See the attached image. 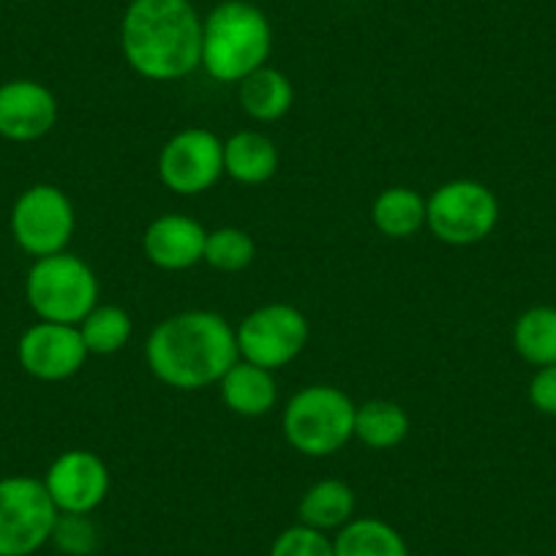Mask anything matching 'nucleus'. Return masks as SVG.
Segmentation results:
<instances>
[{
	"mask_svg": "<svg viewBox=\"0 0 556 556\" xmlns=\"http://www.w3.org/2000/svg\"><path fill=\"white\" fill-rule=\"evenodd\" d=\"M121 52L134 74L175 83L200 68L202 17L191 0H128Z\"/></svg>",
	"mask_w": 556,
	"mask_h": 556,
	"instance_id": "obj_1",
	"label": "nucleus"
},
{
	"mask_svg": "<svg viewBox=\"0 0 556 556\" xmlns=\"http://www.w3.org/2000/svg\"><path fill=\"white\" fill-rule=\"evenodd\" d=\"M153 377L175 390H205L240 361L235 328L216 312L194 308L162 319L146 341Z\"/></svg>",
	"mask_w": 556,
	"mask_h": 556,
	"instance_id": "obj_2",
	"label": "nucleus"
},
{
	"mask_svg": "<svg viewBox=\"0 0 556 556\" xmlns=\"http://www.w3.org/2000/svg\"><path fill=\"white\" fill-rule=\"evenodd\" d=\"M270 52V20L249 0H222L202 20L200 68L216 83H243L256 68L267 66Z\"/></svg>",
	"mask_w": 556,
	"mask_h": 556,
	"instance_id": "obj_3",
	"label": "nucleus"
},
{
	"mask_svg": "<svg viewBox=\"0 0 556 556\" xmlns=\"http://www.w3.org/2000/svg\"><path fill=\"white\" fill-rule=\"evenodd\" d=\"M355 401L336 384H306L285 406V440L301 456H336L355 440Z\"/></svg>",
	"mask_w": 556,
	"mask_h": 556,
	"instance_id": "obj_4",
	"label": "nucleus"
},
{
	"mask_svg": "<svg viewBox=\"0 0 556 556\" xmlns=\"http://www.w3.org/2000/svg\"><path fill=\"white\" fill-rule=\"evenodd\" d=\"M25 301L41 323L79 325L99 306V278L77 254L41 256L25 276Z\"/></svg>",
	"mask_w": 556,
	"mask_h": 556,
	"instance_id": "obj_5",
	"label": "nucleus"
},
{
	"mask_svg": "<svg viewBox=\"0 0 556 556\" xmlns=\"http://www.w3.org/2000/svg\"><path fill=\"white\" fill-rule=\"evenodd\" d=\"M500 222V200L480 180L458 178L442 184L426 200V227L445 245H475Z\"/></svg>",
	"mask_w": 556,
	"mask_h": 556,
	"instance_id": "obj_6",
	"label": "nucleus"
},
{
	"mask_svg": "<svg viewBox=\"0 0 556 556\" xmlns=\"http://www.w3.org/2000/svg\"><path fill=\"white\" fill-rule=\"evenodd\" d=\"M58 516L39 478H0V556H34L50 543Z\"/></svg>",
	"mask_w": 556,
	"mask_h": 556,
	"instance_id": "obj_7",
	"label": "nucleus"
},
{
	"mask_svg": "<svg viewBox=\"0 0 556 556\" xmlns=\"http://www.w3.org/2000/svg\"><path fill=\"white\" fill-rule=\"evenodd\" d=\"M9 227L14 243L34 260H41L68 249L77 229V213L66 191L52 184H36L14 200Z\"/></svg>",
	"mask_w": 556,
	"mask_h": 556,
	"instance_id": "obj_8",
	"label": "nucleus"
},
{
	"mask_svg": "<svg viewBox=\"0 0 556 556\" xmlns=\"http://www.w3.org/2000/svg\"><path fill=\"white\" fill-rule=\"evenodd\" d=\"M308 319L290 303H265L245 314L235 328L240 361L278 371L290 366L308 344Z\"/></svg>",
	"mask_w": 556,
	"mask_h": 556,
	"instance_id": "obj_9",
	"label": "nucleus"
},
{
	"mask_svg": "<svg viewBox=\"0 0 556 556\" xmlns=\"http://www.w3.org/2000/svg\"><path fill=\"white\" fill-rule=\"evenodd\" d=\"M156 173L173 194H205L224 178V139L211 128H184L159 151Z\"/></svg>",
	"mask_w": 556,
	"mask_h": 556,
	"instance_id": "obj_10",
	"label": "nucleus"
},
{
	"mask_svg": "<svg viewBox=\"0 0 556 556\" xmlns=\"http://www.w3.org/2000/svg\"><path fill=\"white\" fill-rule=\"evenodd\" d=\"M17 361L39 382H63L83 371L88 346L77 325L36 323L20 336Z\"/></svg>",
	"mask_w": 556,
	"mask_h": 556,
	"instance_id": "obj_11",
	"label": "nucleus"
},
{
	"mask_svg": "<svg viewBox=\"0 0 556 556\" xmlns=\"http://www.w3.org/2000/svg\"><path fill=\"white\" fill-rule=\"evenodd\" d=\"M47 494L58 513L90 516L110 494V467L93 451H66L47 467Z\"/></svg>",
	"mask_w": 556,
	"mask_h": 556,
	"instance_id": "obj_12",
	"label": "nucleus"
},
{
	"mask_svg": "<svg viewBox=\"0 0 556 556\" xmlns=\"http://www.w3.org/2000/svg\"><path fill=\"white\" fill-rule=\"evenodd\" d=\"M61 106L39 79H9L0 85V137L9 142H36L55 128Z\"/></svg>",
	"mask_w": 556,
	"mask_h": 556,
	"instance_id": "obj_13",
	"label": "nucleus"
},
{
	"mask_svg": "<svg viewBox=\"0 0 556 556\" xmlns=\"http://www.w3.org/2000/svg\"><path fill=\"white\" fill-rule=\"evenodd\" d=\"M207 229L184 213H164L148 224L142 235V251L159 270H189L205 260Z\"/></svg>",
	"mask_w": 556,
	"mask_h": 556,
	"instance_id": "obj_14",
	"label": "nucleus"
},
{
	"mask_svg": "<svg viewBox=\"0 0 556 556\" xmlns=\"http://www.w3.org/2000/svg\"><path fill=\"white\" fill-rule=\"evenodd\" d=\"M218 390H222L224 406L240 417H265L278 404V384L273 371L249 361L235 363L218 379Z\"/></svg>",
	"mask_w": 556,
	"mask_h": 556,
	"instance_id": "obj_15",
	"label": "nucleus"
},
{
	"mask_svg": "<svg viewBox=\"0 0 556 556\" xmlns=\"http://www.w3.org/2000/svg\"><path fill=\"white\" fill-rule=\"evenodd\" d=\"M278 173V148L267 134L245 131L224 139V175L243 186H262Z\"/></svg>",
	"mask_w": 556,
	"mask_h": 556,
	"instance_id": "obj_16",
	"label": "nucleus"
},
{
	"mask_svg": "<svg viewBox=\"0 0 556 556\" xmlns=\"http://www.w3.org/2000/svg\"><path fill=\"white\" fill-rule=\"evenodd\" d=\"M238 101L251 121L276 123L295 104V88L285 72L262 66L238 83Z\"/></svg>",
	"mask_w": 556,
	"mask_h": 556,
	"instance_id": "obj_17",
	"label": "nucleus"
},
{
	"mask_svg": "<svg viewBox=\"0 0 556 556\" xmlns=\"http://www.w3.org/2000/svg\"><path fill=\"white\" fill-rule=\"evenodd\" d=\"M298 518L306 527L319 529V532L328 534L330 529L339 532L344 523H350L355 518V491L344 480H317L314 485H308L306 494L301 496V505H298Z\"/></svg>",
	"mask_w": 556,
	"mask_h": 556,
	"instance_id": "obj_18",
	"label": "nucleus"
},
{
	"mask_svg": "<svg viewBox=\"0 0 556 556\" xmlns=\"http://www.w3.org/2000/svg\"><path fill=\"white\" fill-rule=\"evenodd\" d=\"M371 222L384 238H412L426 227V197L409 186H390L374 200Z\"/></svg>",
	"mask_w": 556,
	"mask_h": 556,
	"instance_id": "obj_19",
	"label": "nucleus"
},
{
	"mask_svg": "<svg viewBox=\"0 0 556 556\" xmlns=\"http://www.w3.org/2000/svg\"><path fill=\"white\" fill-rule=\"evenodd\" d=\"M336 556H409V545L395 527L382 518H352L336 532Z\"/></svg>",
	"mask_w": 556,
	"mask_h": 556,
	"instance_id": "obj_20",
	"label": "nucleus"
},
{
	"mask_svg": "<svg viewBox=\"0 0 556 556\" xmlns=\"http://www.w3.org/2000/svg\"><path fill=\"white\" fill-rule=\"evenodd\" d=\"M409 437V415L401 404L371 399L355 409V440L371 451H393Z\"/></svg>",
	"mask_w": 556,
	"mask_h": 556,
	"instance_id": "obj_21",
	"label": "nucleus"
},
{
	"mask_svg": "<svg viewBox=\"0 0 556 556\" xmlns=\"http://www.w3.org/2000/svg\"><path fill=\"white\" fill-rule=\"evenodd\" d=\"M513 346L529 366L543 368L556 363V308L532 306L513 325Z\"/></svg>",
	"mask_w": 556,
	"mask_h": 556,
	"instance_id": "obj_22",
	"label": "nucleus"
},
{
	"mask_svg": "<svg viewBox=\"0 0 556 556\" xmlns=\"http://www.w3.org/2000/svg\"><path fill=\"white\" fill-rule=\"evenodd\" d=\"M77 328L88 346V355H115L134 333V323L126 308L112 306V303H99Z\"/></svg>",
	"mask_w": 556,
	"mask_h": 556,
	"instance_id": "obj_23",
	"label": "nucleus"
},
{
	"mask_svg": "<svg viewBox=\"0 0 556 556\" xmlns=\"http://www.w3.org/2000/svg\"><path fill=\"white\" fill-rule=\"evenodd\" d=\"M256 243L245 229L240 227H218L207 229L205 240V265L218 273H240L254 262Z\"/></svg>",
	"mask_w": 556,
	"mask_h": 556,
	"instance_id": "obj_24",
	"label": "nucleus"
},
{
	"mask_svg": "<svg viewBox=\"0 0 556 556\" xmlns=\"http://www.w3.org/2000/svg\"><path fill=\"white\" fill-rule=\"evenodd\" d=\"M50 543L66 556H90L99 545V532L90 516H77V513H61L52 529Z\"/></svg>",
	"mask_w": 556,
	"mask_h": 556,
	"instance_id": "obj_25",
	"label": "nucleus"
},
{
	"mask_svg": "<svg viewBox=\"0 0 556 556\" xmlns=\"http://www.w3.org/2000/svg\"><path fill=\"white\" fill-rule=\"evenodd\" d=\"M267 556H336V551L328 534L306 523H295L273 540Z\"/></svg>",
	"mask_w": 556,
	"mask_h": 556,
	"instance_id": "obj_26",
	"label": "nucleus"
},
{
	"mask_svg": "<svg viewBox=\"0 0 556 556\" xmlns=\"http://www.w3.org/2000/svg\"><path fill=\"white\" fill-rule=\"evenodd\" d=\"M529 401L540 415L556 417V363L534 371L532 382H529Z\"/></svg>",
	"mask_w": 556,
	"mask_h": 556,
	"instance_id": "obj_27",
	"label": "nucleus"
},
{
	"mask_svg": "<svg viewBox=\"0 0 556 556\" xmlns=\"http://www.w3.org/2000/svg\"><path fill=\"white\" fill-rule=\"evenodd\" d=\"M505 556H529V554H505Z\"/></svg>",
	"mask_w": 556,
	"mask_h": 556,
	"instance_id": "obj_28",
	"label": "nucleus"
},
{
	"mask_svg": "<svg viewBox=\"0 0 556 556\" xmlns=\"http://www.w3.org/2000/svg\"><path fill=\"white\" fill-rule=\"evenodd\" d=\"M554 556H556V554H554Z\"/></svg>",
	"mask_w": 556,
	"mask_h": 556,
	"instance_id": "obj_29",
	"label": "nucleus"
}]
</instances>
